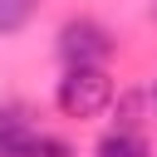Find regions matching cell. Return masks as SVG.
Listing matches in <instances>:
<instances>
[{
    "label": "cell",
    "instance_id": "cell-1",
    "mask_svg": "<svg viewBox=\"0 0 157 157\" xmlns=\"http://www.w3.org/2000/svg\"><path fill=\"white\" fill-rule=\"evenodd\" d=\"M54 108L74 123L98 118L103 108H113V78L103 64H74L64 69V78L54 83Z\"/></svg>",
    "mask_w": 157,
    "mask_h": 157
},
{
    "label": "cell",
    "instance_id": "cell-2",
    "mask_svg": "<svg viewBox=\"0 0 157 157\" xmlns=\"http://www.w3.org/2000/svg\"><path fill=\"white\" fill-rule=\"evenodd\" d=\"M113 49H118L113 29L98 25L93 15H74V20L59 25V59H64V69H74V64H108Z\"/></svg>",
    "mask_w": 157,
    "mask_h": 157
},
{
    "label": "cell",
    "instance_id": "cell-3",
    "mask_svg": "<svg viewBox=\"0 0 157 157\" xmlns=\"http://www.w3.org/2000/svg\"><path fill=\"white\" fill-rule=\"evenodd\" d=\"M93 157H152V147H147V137L137 128H113V132L98 137Z\"/></svg>",
    "mask_w": 157,
    "mask_h": 157
},
{
    "label": "cell",
    "instance_id": "cell-4",
    "mask_svg": "<svg viewBox=\"0 0 157 157\" xmlns=\"http://www.w3.org/2000/svg\"><path fill=\"white\" fill-rule=\"evenodd\" d=\"M29 137H34L29 118H25L20 108H0V157H20Z\"/></svg>",
    "mask_w": 157,
    "mask_h": 157
},
{
    "label": "cell",
    "instance_id": "cell-5",
    "mask_svg": "<svg viewBox=\"0 0 157 157\" xmlns=\"http://www.w3.org/2000/svg\"><path fill=\"white\" fill-rule=\"evenodd\" d=\"M34 5L39 0H0V34H20L34 20Z\"/></svg>",
    "mask_w": 157,
    "mask_h": 157
},
{
    "label": "cell",
    "instance_id": "cell-6",
    "mask_svg": "<svg viewBox=\"0 0 157 157\" xmlns=\"http://www.w3.org/2000/svg\"><path fill=\"white\" fill-rule=\"evenodd\" d=\"M20 157H74V142H64V137H54V132H34Z\"/></svg>",
    "mask_w": 157,
    "mask_h": 157
},
{
    "label": "cell",
    "instance_id": "cell-7",
    "mask_svg": "<svg viewBox=\"0 0 157 157\" xmlns=\"http://www.w3.org/2000/svg\"><path fill=\"white\" fill-rule=\"evenodd\" d=\"M142 108H147V88H128L118 98V128H137L142 123Z\"/></svg>",
    "mask_w": 157,
    "mask_h": 157
},
{
    "label": "cell",
    "instance_id": "cell-8",
    "mask_svg": "<svg viewBox=\"0 0 157 157\" xmlns=\"http://www.w3.org/2000/svg\"><path fill=\"white\" fill-rule=\"evenodd\" d=\"M147 113L157 118V78H152V88H147Z\"/></svg>",
    "mask_w": 157,
    "mask_h": 157
},
{
    "label": "cell",
    "instance_id": "cell-9",
    "mask_svg": "<svg viewBox=\"0 0 157 157\" xmlns=\"http://www.w3.org/2000/svg\"><path fill=\"white\" fill-rule=\"evenodd\" d=\"M152 15H157V10H152Z\"/></svg>",
    "mask_w": 157,
    "mask_h": 157
}]
</instances>
